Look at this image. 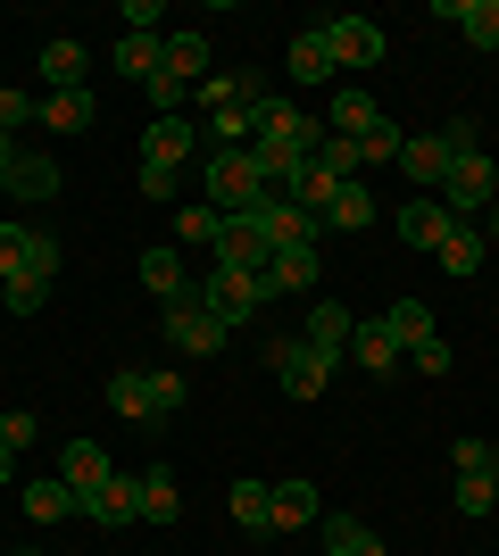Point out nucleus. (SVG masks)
<instances>
[{
  "label": "nucleus",
  "instance_id": "obj_33",
  "mask_svg": "<svg viewBox=\"0 0 499 556\" xmlns=\"http://www.w3.org/2000/svg\"><path fill=\"white\" fill-rule=\"evenodd\" d=\"M316 523V482H275V532H309Z\"/></svg>",
  "mask_w": 499,
  "mask_h": 556
},
{
  "label": "nucleus",
  "instance_id": "obj_19",
  "mask_svg": "<svg viewBox=\"0 0 499 556\" xmlns=\"http://www.w3.org/2000/svg\"><path fill=\"white\" fill-rule=\"evenodd\" d=\"M350 357H358L366 374H391V366H408V349L391 341V332H383V316H366V325L350 332Z\"/></svg>",
  "mask_w": 499,
  "mask_h": 556
},
{
  "label": "nucleus",
  "instance_id": "obj_46",
  "mask_svg": "<svg viewBox=\"0 0 499 556\" xmlns=\"http://www.w3.org/2000/svg\"><path fill=\"white\" fill-rule=\"evenodd\" d=\"M408 366H425V374H450V341H441V332H433V341H416V349H408Z\"/></svg>",
  "mask_w": 499,
  "mask_h": 556
},
{
  "label": "nucleus",
  "instance_id": "obj_9",
  "mask_svg": "<svg viewBox=\"0 0 499 556\" xmlns=\"http://www.w3.org/2000/svg\"><path fill=\"white\" fill-rule=\"evenodd\" d=\"M216 266H234V275H266V241H259V225H250V216H225V232H216Z\"/></svg>",
  "mask_w": 499,
  "mask_h": 556
},
{
  "label": "nucleus",
  "instance_id": "obj_27",
  "mask_svg": "<svg viewBox=\"0 0 499 556\" xmlns=\"http://www.w3.org/2000/svg\"><path fill=\"white\" fill-rule=\"evenodd\" d=\"M225 507H234L241 532H275V482H234V498H225Z\"/></svg>",
  "mask_w": 499,
  "mask_h": 556
},
{
  "label": "nucleus",
  "instance_id": "obj_48",
  "mask_svg": "<svg viewBox=\"0 0 499 556\" xmlns=\"http://www.w3.org/2000/svg\"><path fill=\"white\" fill-rule=\"evenodd\" d=\"M142 200H175V166H142Z\"/></svg>",
  "mask_w": 499,
  "mask_h": 556
},
{
  "label": "nucleus",
  "instance_id": "obj_40",
  "mask_svg": "<svg viewBox=\"0 0 499 556\" xmlns=\"http://www.w3.org/2000/svg\"><path fill=\"white\" fill-rule=\"evenodd\" d=\"M400 150H408V134H400V125H391V116H383L375 134L358 141V159H366V166H400Z\"/></svg>",
  "mask_w": 499,
  "mask_h": 556
},
{
  "label": "nucleus",
  "instance_id": "obj_6",
  "mask_svg": "<svg viewBox=\"0 0 499 556\" xmlns=\"http://www.w3.org/2000/svg\"><path fill=\"white\" fill-rule=\"evenodd\" d=\"M250 225H259V241L266 250H300V241H316V216L300 208V200H284V191H266V200H250Z\"/></svg>",
  "mask_w": 499,
  "mask_h": 556
},
{
  "label": "nucleus",
  "instance_id": "obj_44",
  "mask_svg": "<svg viewBox=\"0 0 499 556\" xmlns=\"http://www.w3.org/2000/svg\"><path fill=\"white\" fill-rule=\"evenodd\" d=\"M441 150H450V159H475L483 141H475V125H466V116H450V125H441Z\"/></svg>",
  "mask_w": 499,
  "mask_h": 556
},
{
  "label": "nucleus",
  "instance_id": "obj_36",
  "mask_svg": "<svg viewBox=\"0 0 499 556\" xmlns=\"http://www.w3.org/2000/svg\"><path fill=\"white\" fill-rule=\"evenodd\" d=\"M458 515H466V523H483V515H491V498H499V473H458Z\"/></svg>",
  "mask_w": 499,
  "mask_h": 556
},
{
  "label": "nucleus",
  "instance_id": "obj_8",
  "mask_svg": "<svg viewBox=\"0 0 499 556\" xmlns=\"http://www.w3.org/2000/svg\"><path fill=\"white\" fill-rule=\"evenodd\" d=\"M325 50H333V67H383V25L375 17H325Z\"/></svg>",
  "mask_w": 499,
  "mask_h": 556
},
{
  "label": "nucleus",
  "instance_id": "obj_2",
  "mask_svg": "<svg viewBox=\"0 0 499 556\" xmlns=\"http://www.w3.org/2000/svg\"><path fill=\"white\" fill-rule=\"evenodd\" d=\"M441 208L458 216V225H475V216H491L499 208V175H491V159H450V175H441V191H433Z\"/></svg>",
  "mask_w": 499,
  "mask_h": 556
},
{
  "label": "nucleus",
  "instance_id": "obj_1",
  "mask_svg": "<svg viewBox=\"0 0 499 556\" xmlns=\"http://www.w3.org/2000/svg\"><path fill=\"white\" fill-rule=\"evenodd\" d=\"M266 366H275V382H284L291 399H325L333 366H341V349H316L309 332H300V341H275V349H266Z\"/></svg>",
  "mask_w": 499,
  "mask_h": 556
},
{
  "label": "nucleus",
  "instance_id": "obj_13",
  "mask_svg": "<svg viewBox=\"0 0 499 556\" xmlns=\"http://www.w3.org/2000/svg\"><path fill=\"white\" fill-rule=\"evenodd\" d=\"M316 556H383L375 523H358V515H325L316 523Z\"/></svg>",
  "mask_w": 499,
  "mask_h": 556
},
{
  "label": "nucleus",
  "instance_id": "obj_18",
  "mask_svg": "<svg viewBox=\"0 0 499 556\" xmlns=\"http://www.w3.org/2000/svg\"><path fill=\"white\" fill-rule=\"evenodd\" d=\"M450 25H466V42L475 50H499V0H433Z\"/></svg>",
  "mask_w": 499,
  "mask_h": 556
},
{
  "label": "nucleus",
  "instance_id": "obj_30",
  "mask_svg": "<svg viewBox=\"0 0 499 556\" xmlns=\"http://www.w3.org/2000/svg\"><path fill=\"white\" fill-rule=\"evenodd\" d=\"M142 282L159 291L166 307H175V300H191V282H184V250H142Z\"/></svg>",
  "mask_w": 499,
  "mask_h": 556
},
{
  "label": "nucleus",
  "instance_id": "obj_25",
  "mask_svg": "<svg viewBox=\"0 0 499 556\" xmlns=\"http://www.w3.org/2000/svg\"><path fill=\"white\" fill-rule=\"evenodd\" d=\"M109 407H117V424H150V374L117 366V374H109Z\"/></svg>",
  "mask_w": 499,
  "mask_h": 556
},
{
  "label": "nucleus",
  "instance_id": "obj_24",
  "mask_svg": "<svg viewBox=\"0 0 499 556\" xmlns=\"http://www.w3.org/2000/svg\"><path fill=\"white\" fill-rule=\"evenodd\" d=\"M483 250H491V241H483V225H458V216H450V232H441V250H433V257H441V266L466 282V275L483 266Z\"/></svg>",
  "mask_w": 499,
  "mask_h": 556
},
{
  "label": "nucleus",
  "instance_id": "obj_14",
  "mask_svg": "<svg viewBox=\"0 0 499 556\" xmlns=\"http://www.w3.org/2000/svg\"><path fill=\"white\" fill-rule=\"evenodd\" d=\"M400 175H408L416 191H441V175H450V150H441V134H408Z\"/></svg>",
  "mask_w": 499,
  "mask_h": 556
},
{
  "label": "nucleus",
  "instance_id": "obj_50",
  "mask_svg": "<svg viewBox=\"0 0 499 556\" xmlns=\"http://www.w3.org/2000/svg\"><path fill=\"white\" fill-rule=\"evenodd\" d=\"M9 166H17V134H0V184H9Z\"/></svg>",
  "mask_w": 499,
  "mask_h": 556
},
{
  "label": "nucleus",
  "instance_id": "obj_52",
  "mask_svg": "<svg viewBox=\"0 0 499 556\" xmlns=\"http://www.w3.org/2000/svg\"><path fill=\"white\" fill-rule=\"evenodd\" d=\"M483 241H499V208H491V216H483Z\"/></svg>",
  "mask_w": 499,
  "mask_h": 556
},
{
  "label": "nucleus",
  "instance_id": "obj_31",
  "mask_svg": "<svg viewBox=\"0 0 499 556\" xmlns=\"http://www.w3.org/2000/svg\"><path fill=\"white\" fill-rule=\"evenodd\" d=\"M383 332H391L400 349H416V341H433L441 325H433V307H425V300H391V307H383Z\"/></svg>",
  "mask_w": 499,
  "mask_h": 556
},
{
  "label": "nucleus",
  "instance_id": "obj_26",
  "mask_svg": "<svg viewBox=\"0 0 499 556\" xmlns=\"http://www.w3.org/2000/svg\"><path fill=\"white\" fill-rule=\"evenodd\" d=\"M166 75H175V84H200V75H209V34H166V59H159Z\"/></svg>",
  "mask_w": 499,
  "mask_h": 556
},
{
  "label": "nucleus",
  "instance_id": "obj_34",
  "mask_svg": "<svg viewBox=\"0 0 499 556\" xmlns=\"http://www.w3.org/2000/svg\"><path fill=\"white\" fill-rule=\"evenodd\" d=\"M159 59H166V34H125L117 42V75H134V84H150Z\"/></svg>",
  "mask_w": 499,
  "mask_h": 556
},
{
  "label": "nucleus",
  "instance_id": "obj_42",
  "mask_svg": "<svg viewBox=\"0 0 499 556\" xmlns=\"http://www.w3.org/2000/svg\"><path fill=\"white\" fill-rule=\"evenodd\" d=\"M450 465L458 473H499V448L491 441H450Z\"/></svg>",
  "mask_w": 499,
  "mask_h": 556
},
{
  "label": "nucleus",
  "instance_id": "obj_5",
  "mask_svg": "<svg viewBox=\"0 0 499 556\" xmlns=\"http://www.w3.org/2000/svg\"><path fill=\"white\" fill-rule=\"evenodd\" d=\"M75 515H92L100 532H125V523H142V482H134V473H109V482L75 490Z\"/></svg>",
  "mask_w": 499,
  "mask_h": 556
},
{
  "label": "nucleus",
  "instance_id": "obj_10",
  "mask_svg": "<svg viewBox=\"0 0 499 556\" xmlns=\"http://www.w3.org/2000/svg\"><path fill=\"white\" fill-rule=\"evenodd\" d=\"M191 150H200V125H191V116H150V134H142V166H184Z\"/></svg>",
  "mask_w": 499,
  "mask_h": 556
},
{
  "label": "nucleus",
  "instance_id": "obj_41",
  "mask_svg": "<svg viewBox=\"0 0 499 556\" xmlns=\"http://www.w3.org/2000/svg\"><path fill=\"white\" fill-rule=\"evenodd\" d=\"M25 241H34V225H0V282L25 275Z\"/></svg>",
  "mask_w": 499,
  "mask_h": 556
},
{
  "label": "nucleus",
  "instance_id": "obj_45",
  "mask_svg": "<svg viewBox=\"0 0 499 556\" xmlns=\"http://www.w3.org/2000/svg\"><path fill=\"white\" fill-rule=\"evenodd\" d=\"M0 291H9V316H34L50 300V282H0Z\"/></svg>",
  "mask_w": 499,
  "mask_h": 556
},
{
  "label": "nucleus",
  "instance_id": "obj_53",
  "mask_svg": "<svg viewBox=\"0 0 499 556\" xmlns=\"http://www.w3.org/2000/svg\"><path fill=\"white\" fill-rule=\"evenodd\" d=\"M0 200H9V191H0Z\"/></svg>",
  "mask_w": 499,
  "mask_h": 556
},
{
  "label": "nucleus",
  "instance_id": "obj_15",
  "mask_svg": "<svg viewBox=\"0 0 499 556\" xmlns=\"http://www.w3.org/2000/svg\"><path fill=\"white\" fill-rule=\"evenodd\" d=\"M325 282V266H316V241H300V250H275L266 257V291H316Z\"/></svg>",
  "mask_w": 499,
  "mask_h": 556
},
{
  "label": "nucleus",
  "instance_id": "obj_3",
  "mask_svg": "<svg viewBox=\"0 0 499 556\" xmlns=\"http://www.w3.org/2000/svg\"><path fill=\"white\" fill-rule=\"evenodd\" d=\"M191 300H200V307H209V316H216V325L234 332L241 316H259V307L275 300V291H266V275H234V266H216L209 282H191Z\"/></svg>",
  "mask_w": 499,
  "mask_h": 556
},
{
  "label": "nucleus",
  "instance_id": "obj_17",
  "mask_svg": "<svg viewBox=\"0 0 499 556\" xmlns=\"http://www.w3.org/2000/svg\"><path fill=\"white\" fill-rule=\"evenodd\" d=\"M284 67H291V84H309V92L341 75V67H333V50H325V25H316V34H300V42L284 50Z\"/></svg>",
  "mask_w": 499,
  "mask_h": 556
},
{
  "label": "nucleus",
  "instance_id": "obj_39",
  "mask_svg": "<svg viewBox=\"0 0 499 556\" xmlns=\"http://www.w3.org/2000/svg\"><path fill=\"white\" fill-rule=\"evenodd\" d=\"M175 416H184V374H150V424H175Z\"/></svg>",
  "mask_w": 499,
  "mask_h": 556
},
{
  "label": "nucleus",
  "instance_id": "obj_38",
  "mask_svg": "<svg viewBox=\"0 0 499 556\" xmlns=\"http://www.w3.org/2000/svg\"><path fill=\"white\" fill-rule=\"evenodd\" d=\"M316 166H325L333 184H358V166H366V159H358V141H350V134H325V150H316Z\"/></svg>",
  "mask_w": 499,
  "mask_h": 556
},
{
  "label": "nucleus",
  "instance_id": "obj_28",
  "mask_svg": "<svg viewBox=\"0 0 499 556\" xmlns=\"http://www.w3.org/2000/svg\"><path fill=\"white\" fill-rule=\"evenodd\" d=\"M34 116H42L50 134H92V92H42Z\"/></svg>",
  "mask_w": 499,
  "mask_h": 556
},
{
  "label": "nucleus",
  "instance_id": "obj_12",
  "mask_svg": "<svg viewBox=\"0 0 499 556\" xmlns=\"http://www.w3.org/2000/svg\"><path fill=\"white\" fill-rule=\"evenodd\" d=\"M391 225H400V241H408V250H441V232H450V208H441L433 191H416V200H408V208L391 216Z\"/></svg>",
  "mask_w": 499,
  "mask_h": 556
},
{
  "label": "nucleus",
  "instance_id": "obj_29",
  "mask_svg": "<svg viewBox=\"0 0 499 556\" xmlns=\"http://www.w3.org/2000/svg\"><path fill=\"white\" fill-rule=\"evenodd\" d=\"M25 515H34V523H67L75 515V482H59V473L25 482Z\"/></svg>",
  "mask_w": 499,
  "mask_h": 556
},
{
  "label": "nucleus",
  "instance_id": "obj_49",
  "mask_svg": "<svg viewBox=\"0 0 499 556\" xmlns=\"http://www.w3.org/2000/svg\"><path fill=\"white\" fill-rule=\"evenodd\" d=\"M125 25H134V34H159V0H125Z\"/></svg>",
  "mask_w": 499,
  "mask_h": 556
},
{
  "label": "nucleus",
  "instance_id": "obj_23",
  "mask_svg": "<svg viewBox=\"0 0 499 556\" xmlns=\"http://www.w3.org/2000/svg\"><path fill=\"white\" fill-rule=\"evenodd\" d=\"M316 225H333V232H366V225H375V200H366V184H341L325 208H316Z\"/></svg>",
  "mask_w": 499,
  "mask_h": 556
},
{
  "label": "nucleus",
  "instance_id": "obj_20",
  "mask_svg": "<svg viewBox=\"0 0 499 556\" xmlns=\"http://www.w3.org/2000/svg\"><path fill=\"white\" fill-rule=\"evenodd\" d=\"M117 465H109V448L100 441H67L59 448V482H75V490H92V482H109Z\"/></svg>",
  "mask_w": 499,
  "mask_h": 556
},
{
  "label": "nucleus",
  "instance_id": "obj_21",
  "mask_svg": "<svg viewBox=\"0 0 499 556\" xmlns=\"http://www.w3.org/2000/svg\"><path fill=\"white\" fill-rule=\"evenodd\" d=\"M134 482H142V523H184V490H175L166 465H150V473H134Z\"/></svg>",
  "mask_w": 499,
  "mask_h": 556
},
{
  "label": "nucleus",
  "instance_id": "obj_4",
  "mask_svg": "<svg viewBox=\"0 0 499 556\" xmlns=\"http://www.w3.org/2000/svg\"><path fill=\"white\" fill-rule=\"evenodd\" d=\"M250 200H266L250 150H216V159H209V208H216V216H241Z\"/></svg>",
  "mask_w": 499,
  "mask_h": 556
},
{
  "label": "nucleus",
  "instance_id": "obj_37",
  "mask_svg": "<svg viewBox=\"0 0 499 556\" xmlns=\"http://www.w3.org/2000/svg\"><path fill=\"white\" fill-rule=\"evenodd\" d=\"M175 232H184L191 250H216V232H225V216H216V208H209V200H191V208H184V216H175Z\"/></svg>",
  "mask_w": 499,
  "mask_h": 556
},
{
  "label": "nucleus",
  "instance_id": "obj_43",
  "mask_svg": "<svg viewBox=\"0 0 499 556\" xmlns=\"http://www.w3.org/2000/svg\"><path fill=\"white\" fill-rule=\"evenodd\" d=\"M34 432H42V416H25V407L0 416V441H9V448H34Z\"/></svg>",
  "mask_w": 499,
  "mask_h": 556
},
{
  "label": "nucleus",
  "instance_id": "obj_7",
  "mask_svg": "<svg viewBox=\"0 0 499 556\" xmlns=\"http://www.w3.org/2000/svg\"><path fill=\"white\" fill-rule=\"evenodd\" d=\"M166 349H175V357H216V349H225V325H216L200 300H175L166 307Z\"/></svg>",
  "mask_w": 499,
  "mask_h": 556
},
{
  "label": "nucleus",
  "instance_id": "obj_11",
  "mask_svg": "<svg viewBox=\"0 0 499 556\" xmlns=\"http://www.w3.org/2000/svg\"><path fill=\"white\" fill-rule=\"evenodd\" d=\"M250 166H259L266 191H284V200H291V184L309 175V150H291V141H250Z\"/></svg>",
  "mask_w": 499,
  "mask_h": 556
},
{
  "label": "nucleus",
  "instance_id": "obj_35",
  "mask_svg": "<svg viewBox=\"0 0 499 556\" xmlns=\"http://www.w3.org/2000/svg\"><path fill=\"white\" fill-rule=\"evenodd\" d=\"M383 125V109L366 92H333V134H350V141H366Z\"/></svg>",
  "mask_w": 499,
  "mask_h": 556
},
{
  "label": "nucleus",
  "instance_id": "obj_47",
  "mask_svg": "<svg viewBox=\"0 0 499 556\" xmlns=\"http://www.w3.org/2000/svg\"><path fill=\"white\" fill-rule=\"evenodd\" d=\"M34 109H42V100H34V92H0V134H17V125H25V116H34Z\"/></svg>",
  "mask_w": 499,
  "mask_h": 556
},
{
  "label": "nucleus",
  "instance_id": "obj_22",
  "mask_svg": "<svg viewBox=\"0 0 499 556\" xmlns=\"http://www.w3.org/2000/svg\"><path fill=\"white\" fill-rule=\"evenodd\" d=\"M9 200H59V159H25L17 150V166H9Z\"/></svg>",
  "mask_w": 499,
  "mask_h": 556
},
{
  "label": "nucleus",
  "instance_id": "obj_51",
  "mask_svg": "<svg viewBox=\"0 0 499 556\" xmlns=\"http://www.w3.org/2000/svg\"><path fill=\"white\" fill-rule=\"evenodd\" d=\"M9 482H17V448L0 441V490H9Z\"/></svg>",
  "mask_w": 499,
  "mask_h": 556
},
{
  "label": "nucleus",
  "instance_id": "obj_32",
  "mask_svg": "<svg viewBox=\"0 0 499 556\" xmlns=\"http://www.w3.org/2000/svg\"><path fill=\"white\" fill-rule=\"evenodd\" d=\"M350 332H358V316L341 300H325V291H316V316H309V341L316 349H341V357H350Z\"/></svg>",
  "mask_w": 499,
  "mask_h": 556
},
{
  "label": "nucleus",
  "instance_id": "obj_16",
  "mask_svg": "<svg viewBox=\"0 0 499 556\" xmlns=\"http://www.w3.org/2000/svg\"><path fill=\"white\" fill-rule=\"evenodd\" d=\"M84 67H92V50H84V42H67V34L42 42V84H50V92H84Z\"/></svg>",
  "mask_w": 499,
  "mask_h": 556
}]
</instances>
